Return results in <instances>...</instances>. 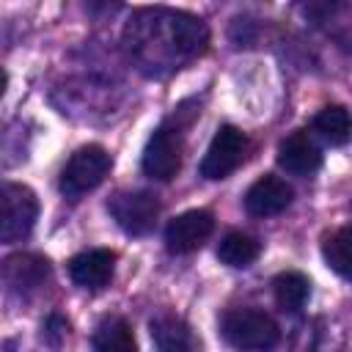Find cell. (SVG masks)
Listing matches in <instances>:
<instances>
[{
	"mask_svg": "<svg viewBox=\"0 0 352 352\" xmlns=\"http://www.w3.org/2000/svg\"><path fill=\"white\" fill-rule=\"evenodd\" d=\"M223 338L239 352H270L280 341L278 322L258 308H231L220 316Z\"/></svg>",
	"mask_w": 352,
	"mask_h": 352,
	"instance_id": "cell-2",
	"label": "cell"
},
{
	"mask_svg": "<svg viewBox=\"0 0 352 352\" xmlns=\"http://www.w3.org/2000/svg\"><path fill=\"white\" fill-rule=\"evenodd\" d=\"M278 165L292 176H314L322 168V148L305 129H297L280 140Z\"/></svg>",
	"mask_w": 352,
	"mask_h": 352,
	"instance_id": "cell-10",
	"label": "cell"
},
{
	"mask_svg": "<svg viewBox=\"0 0 352 352\" xmlns=\"http://www.w3.org/2000/svg\"><path fill=\"white\" fill-rule=\"evenodd\" d=\"M94 352H138L129 322L124 316H104L94 330Z\"/></svg>",
	"mask_w": 352,
	"mask_h": 352,
	"instance_id": "cell-14",
	"label": "cell"
},
{
	"mask_svg": "<svg viewBox=\"0 0 352 352\" xmlns=\"http://www.w3.org/2000/svg\"><path fill=\"white\" fill-rule=\"evenodd\" d=\"M182 148H184L182 124L173 121L160 124L143 148V160H140L143 173L157 182H170L182 168Z\"/></svg>",
	"mask_w": 352,
	"mask_h": 352,
	"instance_id": "cell-4",
	"label": "cell"
},
{
	"mask_svg": "<svg viewBox=\"0 0 352 352\" xmlns=\"http://www.w3.org/2000/svg\"><path fill=\"white\" fill-rule=\"evenodd\" d=\"M322 256L333 272H338L341 278H352V223L324 236Z\"/></svg>",
	"mask_w": 352,
	"mask_h": 352,
	"instance_id": "cell-18",
	"label": "cell"
},
{
	"mask_svg": "<svg viewBox=\"0 0 352 352\" xmlns=\"http://www.w3.org/2000/svg\"><path fill=\"white\" fill-rule=\"evenodd\" d=\"M110 165H113V160L102 146H96V143L82 146L66 160L58 187H60V192L66 198L74 201V198L96 190L104 182V176L110 173Z\"/></svg>",
	"mask_w": 352,
	"mask_h": 352,
	"instance_id": "cell-3",
	"label": "cell"
},
{
	"mask_svg": "<svg viewBox=\"0 0 352 352\" xmlns=\"http://www.w3.org/2000/svg\"><path fill=\"white\" fill-rule=\"evenodd\" d=\"M214 228V217L206 209H187L176 214L165 228V245L170 253H190L201 248Z\"/></svg>",
	"mask_w": 352,
	"mask_h": 352,
	"instance_id": "cell-8",
	"label": "cell"
},
{
	"mask_svg": "<svg viewBox=\"0 0 352 352\" xmlns=\"http://www.w3.org/2000/svg\"><path fill=\"white\" fill-rule=\"evenodd\" d=\"M314 132L330 146H344L352 140V113L344 104H324L314 116Z\"/></svg>",
	"mask_w": 352,
	"mask_h": 352,
	"instance_id": "cell-15",
	"label": "cell"
},
{
	"mask_svg": "<svg viewBox=\"0 0 352 352\" xmlns=\"http://www.w3.org/2000/svg\"><path fill=\"white\" fill-rule=\"evenodd\" d=\"M63 330H66V322H63L58 314H52V316H50V322H47V336L52 338V344H55V346H58V341H60Z\"/></svg>",
	"mask_w": 352,
	"mask_h": 352,
	"instance_id": "cell-19",
	"label": "cell"
},
{
	"mask_svg": "<svg viewBox=\"0 0 352 352\" xmlns=\"http://www.w3.org/2000/svg\"><path fill=\"white\" fill-rule=\"evenodd\" d=\"M294 198V190L286 179L275 176V173H264L261 179H256L248 192H245V209L253 217H272L280 214L283 209H289Z\"/></svg>",
	"mask_w": 352,
	"mask_h": 352,
	"instance_id": "cell-9",
	"label": "cell"
},
{
	"mask_svg": "<svg viewBox=\"0 0 352 352\" xmlns=\"http://www.w3.org/2000/svg\"><path fill=\"white\" fill-rule=\"evenodd\" d=\"M107 212L121 231H126L129 236H143L160 217V201L148 190H118L110 195Z\"/></svg>",
	"mask_w": 352,
	"mask_h": 352,
	"instance_id": "cell-5",
	"label": "cell"
},
{
	"mask_svg": "<svg viewBox=\"0 0 352 352\" xmlns=\"http://www.w3.org/2000/svg\"><path fill=\"white\" fill-rule=\"evenodd\" d=\"M113 267H116V253L104 250V248H94V250H82L69 261V275L80 289H104L113 278Z\"/></svg>",
	"mask_w": 352,
	"mask_h": 352,
	"instance_id": "cell-11",
	"label": "cell"
},
{
	"mask_svg": "<svg viewBox=\"0 0 352 352\" xmlns=\"http://www.w3.org/2000/svg\"><path fill=\"white\" fill-rule=\"evenodd\" d=\"M148 330L157 352H198V338L179 314H170V311L157 314L148 322Z\"/></svg>",
	"mask_w": 352,
	"mask_h": 352,
	"instance_id": "cell-12",
	"label": "cell"
},
{
	"mask_svg": "<svg viewBox=\"0 0 352 352\" xmlns=\"http://www.w3.org/2000/svg\"><path fill=\"white\" fill-rule=\"evenodd\" d=\"M50 275V261L36 253H16L3 261V280L11 292H33Z\"/></svg>",
	"mask_w": 352,
	"mask_h": 352,
	"instance_id": "cell-13",
	"label": "cell"
},
{
	"mask_svg": "<svg viewBox=\"0 0 352 352\" xmlns=\"http://www.w3.org/2000/svg\"><path fill=\"white\" fill-rule=\"evenodd\" d=\"M245 151H248V135L239 129V126H231V124H223L209 146H206V154L201 160V176L209 179V182H217V179H226L231 170H236V165L245 160Z\"/></svg>",
	"mask_w": 352,
	"mask_h": 352,
	"instance_id": "cell-7",
	"label": "cell"
},
{
	"mask_svg": "<svg viewBox=\"0 0 352 352\" xmlns=\"http://www.w3.org/2000/svg\"><path fill=\"white\" fill-rule=\"evenodd\" d=\"M124 44L143 72L162 74L201 55L209 44V28L187 11L143 8L124 28Z\"/></svg>",
	"mask_w": 352,
	"mask_h": 352,
	"instance_id": "cell-1",
	"label": "cell"
},
{
	"mask_svg": "<svg viewBox=\"0 0 352 352\" xmlns=\"http://www.w3.org/2000/svg\"><path fill=\"white\" fill-rule=\"evenodd\" d=\"M38 217V198L30 187L6 182L3 187V223H0V239L6 245L22 242Z\"/></svg>",
	"mask_w": 352,
	"mask_h": 352,
	"instance_id": "cell-6",
	"label": "cell"
},
{
	"mask_svg": "<svg viewBox=\"0 0 352 352\" xmlns=\"http://www.w3.org/2000/svg\"><path fill=\"white\" fill-rule=\"evenodd\" d=\"M272 294H275V302H278L280 311L297 314L311 297V283H308V278L302 272L286 270L272 280Z\"/></svg>",
	"mask_w": 352,
	"mask_h": 352,
	"instance_id": "cell-16",
	"label": "cell"
},
{
	"mask_svg": "<svg viewBox=\"0 0 352 352\" xmlns=\"http://www.w3.org/2000/svg\"><path fill=\"white\" fill-rule=\"evenodd\" d=\"M258 253H261L258 239L250 236V234H242V231L226 234V236L220 239V245H217V258H220L226 267H236V270L250 267V264L258 258Z\"/></svg>",
	"mask_w": 352,
	"mask_h": 352,
	"instance_id": "cell-17",
	"label": "cell"
}]
</instances>
